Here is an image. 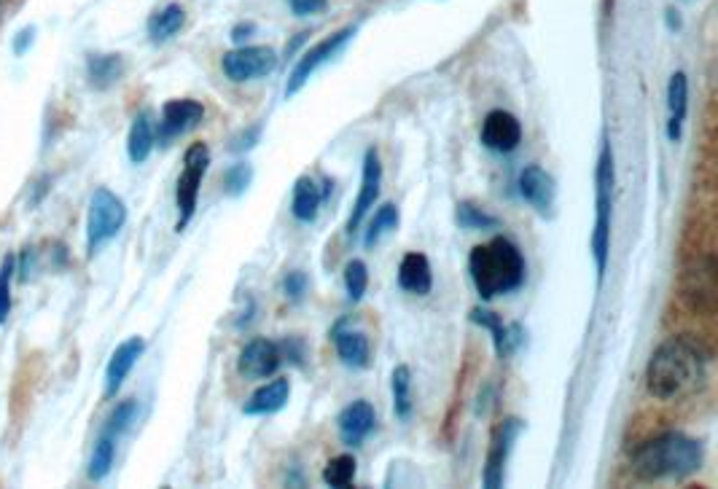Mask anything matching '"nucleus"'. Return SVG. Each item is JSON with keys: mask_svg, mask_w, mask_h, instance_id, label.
Wrapping results in <instances>:
<instances>
[{"mask_svg": "<svg viewBox=\"0 0 718 489\" xmlns=\"http://www.w3.org/2000/svg\"><path fill=\"white\" fill-rule=\"evenodd\" d=\"M138 412H140L138 401H121L119 406L113 409L111 414H108L106 425H102V433H106V436H111V438H117V442H119V438L124 436L127 431H130L132 423H135Z\"/></svg>", "mask_w": 718, "mask_h": 489, "instance_id": "obj_31", "label": "nucleus"}, {"mask_svg": "<svg viewBox=\"0 0 718 489\" xmlns=\"http://www.w3.org/2000/svg\"><path fill=\"white\" fill-rule=\"evenodd\" d=\"M399 224H401L399 207H395L393 202H388V205H380V207H377L374 218L369 221L367 235H363V244H367V248H374V244L380 242L382 237H388L391 231L399 229Z\"/></svg>", "mask_w": 718, "mask_h": 489, "instance_id": "obj_28", "label": "nucleus"}, {"mask_svg": "<svg viewBox=\"0 0 718 489\" xmlns=\"http://www.w3.org/2000/svg\"><path fill=\"white\" fill-rule=\"evenodd\" d=\"M708 379V356L689 336H671L649 358L646 390L656 401H681L695 395Z\"/></svg>", "mask_w": 718, "mask_h": 489, "instance_id": "obj_1", "label": "nucleus"}, {"mask_svg": "<svg viewBox=\"0 0 718 489\" xmlns=\"http://www.w3.org/2000/svg\"><path fill=\"white\" fill-rule=\"evenodd\" d=\"M516 186H520L522 199H525L538 216L544 218L552 216V210H555L557 183L544 167H541V164H527V167L520 173Z\"/></svg>", "mask_w": 718, "mask_h": 489, "instance_id": "obj_14", "label": "nucleus"}, {"mask_svg": "<svg viewBox=\"0 0 718 489\" xmlns=\"http://www.w3.org/2000/svg\"><path fill=\"white\" fill-rule=\"evenodd\" d=\"M283 291L291 302H300L304 293H307V274H304L302 269H294V272L285 274Z\"/></svg>", "mask_w": 718, "mask_h": 489, "instance_id": "obj_36", "label": "nucleus"}, {"mask_svg": "<svg viewBox=\"0 0 718 489\" xmlns=\"http://www.w3.org/2000/svg\"><path fill=\"white\" fill-rule=\"evenodd\" d=\"M184 24H186L184 6H178V3L164 6V9L154 11V14H151L149 39L154 41V44H164V41L175 39V35L184 30Z\"/></svg>", "mask_w": 718, "mask_h": 489, "instance_id": "obj_26", "label": "nucleus"}, {"mask_svg": "<svg viewBox=\"0 0 718 489\" xmlns=\"http://www.w3.org/2000/svg\"><path fill=\"white\" fill-rule=\"evenodd\" d=\"M667 28L671 30H681V17H678V11H667Z\"/></svg>", "mask_w": 718, "mask_h": 489, "instance_id": "obj_42", "label": "nucleus"}, {"mask_svg": "<svg viewBox=\"0 0 718 489\" xmlns=\"http://www.w3.org/2000/svg\"><path fill=\"white\" fill-rule=\"evenodd\" d=\"M87 76L95 89L113 87L124 76V59H121V54H89Z\"/></svg>", "mask_w": 718, "mask_h": 489, "instance_id": "obj_25", "label": "nucleus"}, {"mask_svg": "<svg viewBox=\"0 0 718 489\" xmlns=\"http://www.w3.org/2000/svg\"><path fill=\"white\" fill-rule=\"evenodd\" d=\"M156 143V127L151 121L149 111H140L135 119H132L130 134H127V156H130L132 164H143L145 159L151 156Z\"/></svg>", "mask_w": 718, "mask_h": 489, "instance_id": "obj_24", "label": "nucleus"}, {"mask_svg": "<svg viewBox=\"0 0 718 489\" xmlns=\"http://www.w3.org/2000/svg\"><path fill=\"white\" fill-rule=\"evenodd\" d=\"M259 140H261V124H253V127H248V130H242L240 134H237L229 149H232L235 154H246V151L255 149V143H259Z\"/></svg>", "mask_w": 718, "mask_h": 489, "instance_id": "obj_37", "label": "nucleus"}, {"mask_svg": "<svg viewBox=\"0 0 718 489\" xmlns=\"http://www.w3.org/2000/svg\"><path fill=\"white\" fill-rule=\"evenodd\" d=\"M356 33H358L356 28H342V30H337L334 35H328V39L318 41V44H315L313 48H307V52H304L300 57V63L294 65V70H291L289 84H285V97L300 95V91L307 87L309 78L318 73V67L331 63V59L337 57V54L350 44L352 35H356Z\"/></svg>", "mask_w": 718, "mask_h": 489, "instance_id": "obj_8", "label": "nucleus"}, {"mask_svg": "<svg viewBox=\"0 0 718 489\" xmlns=\"http://www.w3.org/2000/svg\"><path fill=\"white\" fill-rule=\"evenodd\" d=\"M455 218H458V224L468 231H479V229L485 231V229H498V226H501V221H498L496 216H490L485 207L474 205V202H460Z\"/></svg>", "mask_w": 718, "mask_h": 489, "instance_id": "obj_32", "label": "nucleus"}, {"mask_svg": "<svg viewBox=\"0 0 718 489\" xmlns=\"http://www.w3.org/2000/svg\"><path fill=\"white\" fill-rule=\"evenodd\" d=\"M613 186H617V167H613L611 140H602L595 170V229H592V259L598 272V285L606 280L608 259H611V218H613Z\"/></svg>", "mask_w": 718, "mask_h": 489, "instance_id": "obj_4", "label": "nucleus"}, {"mask_svg": "<svg viewBox=\"0 0 718 489\" xmlns=\"http://www.w3.org/2000/svg\"><path fill=\"white\" fill-rule=\"evenodd\" d=\"M667 111H671L667 138H671V143H678L681 134H684L686 113H689V78H686V73L678 70L671 76V84H667Z\"/></svg>", "mask_w": 718, "mask_h": 489, "instance_id": "obj_21", "label": "nucleus"}, {"mask_svg": "<svg viewBox=\"0 0 718 489\" xmlns=\"http://www.w3.org/2000/svg\"><path fill=\"white\" fill-rule=\"evenodd\" d=\"M369 289V267L361 259H350L345 264V291L350 302H361Z\"/></svg>", "mask_w": 718, "mask_h": 489, "instance_id": "obj_33", "label": "nucleus"}, {"mask_svg": "<svg viewBox=\"0 0 718 489\" xmlns=\"http://www.w3.org/2000/svg\"><path fill=\"white\" fill-rule=\"evenodd\" d=\"M356 474H358L356 457H352V455L331 457V460H328L326 468H324V485L345 489V487H350L352 481H356Z\"/></svg>", "mask_w": 718, "mask_h": 489, "instance_id": "obj_30", "label": "nucleus"}, {"mask_svg": "<svg viewBox=\"0 0 718 489\" xmlns=\"http://www.w3.org/2000/svg\"><path fill=\"white\" fill-rule=\"evenodd\" d=\"M289 6L296 17H313L326 9V0H289Z\"/></svg>", "mask_w": 718, "mask_h": 489, "instance_id": "obj_38", "label": "nucleus"}, {"mask_svg": "<svg viewBox=\"0 0 718 489\" xmlns=\"http://www.w3.org/2000/svg\"><path fill=\"white\" fill-rule=\"evenodd\" d=\"M468 272H471L474 289L485 302L522 289L525 283V256L509 237H496L487 244H477L468 256Z\"/></svg>", "mask_w": 718, "mask_h": 489, "instance_id": "obj_3", "label": "nucleus"}, {"mask_svg": "<svg viewBox=\"0 0 718 489\" xmlns=\"http://www.w3.org/2000/svg\"><path fill=\"white\" fill-rule=\"evenodd\" d=\"M253 183V167L248 162H237L224 173V192L229 197H240L248 192V186Z\"/></svg>", "mask_w": 718, "mask_h": 489, "instance_id": "obj_34", "label": "nucleus"}, {"mask_svg": "<svg viewBox=\"0 0 718 489\" xmlns=\"http://www.w3.org/2000/svg\"><path fill=\"white\" fill-rule=\"evenodd\" d=\"M320 205H324V192L313 178L302 175L294 183V197H291V216L300 224H313L318 218Z\"/></svg>", "mask_w": 718, "mask_h": 489, "instance_id": "obj_23", "label": "nucleus"}, {"mask_svg": "<svg viewBox=\"0 0 718 489\" xmlns=\"http://www.w3.org/2000/svg\"><path fill=\"white\" fill-rule=\"evenodd\" d=\"M681 298L695 315L714 317L718 309V261L714 253L695 256L681 272Z\"/></svg>", "mask_w": 718, "mask_h": 489, "instance_id": "obj_5", "label": "nucleus"}, {"mask_svg": "<svg viewBox=\"0 0 718 489\" xmlns=\"http://www.w3.org/2000/svg\"><path fill=\"white\" fill-rule=\"evenodd\" d=\"M380 192H382V159L377 154V149H369L367 154H363L361 188H358V197L352 202L348 226H345L350 237L361 229L363 221H367L371 207H374L377 199H380Z\"/></svg>", "mask_w": 718, "mask_h": 489, "instance_id": "obj_11", "label": "nucleus"}, {"mask_svg": "<svg viewBox=\"0 0 718 489\" xmlns=\"http://www.w3.org/2000/svg\"><path fill=\"white\" fill-rule=\"evenodd\" d=\"M280 366H283V356H280V347L270 339H251L237 358V371L248 379L275 377Z\"/></svg>", "mask_w": 718, "mask_h": 489, "instance_id": "obj_15", "label": "nucleus"}, {"mask_svg": "<svg viewBox=\"0 0 718 489\" xmlns=\"http://www.w3.org/2000/svg\"><path fill=\"white\" fill-rule=\"evenodd\" d=\"M391 393H393V412L399 420H410L415 401H412V369L410 366H395L391 374Z\"/></svg>", "mask_w": 718, "mask_h": 489, "instance_id": "obj_27", "label": "nucleus"}, {"mask_svg": "<svg viewBox=\"0 0 718 489\" xmlns=\"http://www.w3.org/2000/svg\"><path fill=\"white\" fill-rule=\"evenodd\" d=\"M705 449L697 438L678 431L649 438L632 452L630 470L641 481H681L703 468Z\"/></svg>", "mask_w": 718, "mask_h": 489, "instance_id": "obj_2", "label": "nucleus"}, {"mask_svg": "<svg viewBox=\"0 0 718 489\" xmlns=\"http://www.w3.org/2000/svg\"><path fill=\"white\" fill-rule=\"evenodd\" d=\"M203 119H205L203 102L188 100V97L164 102L162 119H160V124H156V140H160L162 145H170L175 138H181V134L194 130V127H197Z\"/></svg>", "mask_w": 718, "mask_h": 489, "instance_id": "obj_12", "label": "nucleus"}, {"mask_svg": "<svg viewBox=\"0 0 718 489\" xmlns=\"http://www.w3.org/2000/svg\"><path fill=\"white\" fill-rule=\"evenodd\" d=\"M255 33V24L253 22H240V24H235V30H232V41L235 44H246L248 39H251V35Z\"/></svg>", "mask_w": 718, "mask_h": 489, "instance_id": "obj_41", "label": "nucleus"}, {"mask_svg": "<svg viewBox=\"0 0 718 489\" xmlns=\"http://www.w3.org/2000/svg\"><path fill=\"white\" fill-rule=\"evenodd\" d=\"M468 320L477 323L479 328H485V332L492 334V347H496L498 358H509L520 350L522 336H525L522 334L520 323H511V326H507L496 312L482 307H474L471 315H468Z\"/></svg>", "mask_w": 718, "mask_h": 489, "instance_id": "obj_16", "label": "nucleus"}, {"mask_svg": "<svg viewBox=\"0 0 718 489\" xmlns=\"http://www.w3.org/2000/svg\"><path fill=\"white\" fill-rule=\"evenodd\" d=\"M143 352H145V341L140 339V336H132V339L121 341L117 350H113L106 369V399H113V395L119 393L121 384L127 382V377H130V371L135 369V363Z\"/></svg>", "mask_w": 718, "mask_h": 489, "instance_id": "obj_18", "label": "nucleus"}, {"mask_svg": "<svg viewBox=\"0 0 718 489\" xmlns=\"http://www.w3.org/2000/svg\"><path fill=\"white\" fill-rule=\"evenodd\" d=\"M377 412L369 401L358 399L348 403L337 417V431L345 446H361L367 442V436L374 431Z\"/></svg>", "mask_w": 718, "mask_h": 489, "instance_id": "obj_17", "label": "nucleus"}, {"mask_svg": "<svg viewBox=\"0 0 718 489\" xmlns=\"http://www.w3.org/2000/svg\"><path fill=\"white\" fill-rule=\"evenodd\" d=\"M334 345H337V356L350 369H367L371 363V345L367 334L356 332V328H345V323H337L331 332Z\"/></svg>", "mask_w": 718, "mask_h": 489, "instance_id": "obj_19", "label": "nucleus"}, {"mask_svg": "<svg viewBox=\"0 0 718 489\" xmlns=\"http://www.w3.org/2000/svg\"><path fill=\"white\" fill-rule=\"evenodd\" d=\"M33 39H35V28H24L22 33H17V39H14V54H17V57H22V54L28 52L30 44H33Z\"/></svg>", "mask_w": 718, "mask_h": 489, "instance_id": "obj_40", "label": "nucleus"}, {"mask_svg": "<svg viewBox=\"0 0 718 489\" xmlns=\"http://www.w3.org/2000/svg\"><path fill=\"white\" fill-rule=\"evenodd\" d=\"M522 431H525V423L516 417H509L496 425V431H492L490 436V449H487V463L482 470V485L487 489L503 487V481H507L509 455L511 449H514L516 438L522 436Z\"/></svg>", "mask_w": 718, "mask_h": 489, "instance_id": "obj_10", "label": "nucleus"}, {"mask_svg": "<svg viewBox=\"0 0 718 489\" xmlns=\"http://www.w3.org/2000/svg\"><path fill=\"white\" fill-rule=\"evenodd\" d=\"M479 140L487 151H496V154H511V151L520 149L522 143V121L516 119L514 113L503 111H490L482 121V132H479Z\"/></svg>", "mask_w": 718, "mask_h": 489, "instance_id": "obj_13", "label": "nucleus"}, {"mask_svg": "<svg viewBox=\"0 0 718 489\" xmlns=\"http://www.w3.org/2000/svg\"><path fill=\"white\" fill-rule=\"evenodd\" d=\"M14 272L17 259L9 253L3 259V264H0V326H3L11 315V280H14Z\"/></svg>", "mask_w": 718, "mask_h": 489, "instance_id": "obj_35", "label": "nucleus"}, {"mask_svg": "<svg viewBox=\"0 0 718 489\" xmlns=\"http://www.w3.org/2000/svg\"><path fill=\"white\" fill-rule=\"evenodd\" d=\"M399 285L415 296H428L434 289V269L423 253H406L399 264Z\"/></svg>", "mask_w": 718, "mask_h": 489, "instance_id": "obj_22", "label": "nucleus"}, {"mask_svg": "<svg viewBox=\"0 0 718 489\" xmlns=\"http://www.w3.org/2000/svg\"><path fill=\"white\" fill-rule=\"evenodd\" d=\"M127 224V207L111 188H95L87 213V250L97 253L100 244L119 235Z\"/></svg>", "mask_w": 718, "mask_h": 489, "instance_id": "obj_7", "label": "nucleus"}, {"mask_svg": "<svg viewBox=\"0 0 718 489\" xmlns=\"http://www.w3.org/2000/svg\"><path fill=\"white\" fill-rule=\"evenodd\" d=\"M113 460H117V438L100 433V438L95 442L93 457H89V466H87L89 479H93V481L106 479V476L111 474Z\"/></svg>", "mask_w": 718, "mask_h": 489, "instance_id": "obj_29", "label": "nucleus"}, {"mask_svg": "<svg viewBox=\"0 0 718 489\" xmlns=\"http://www.w3.org/2000/svg\"><path fill=\"white\" fill-rule=\"evenodd\" d=\"M280 356L294 360L296 366H302V358H304V345L300 339H289L283 341V347H280Z\"/></svg>", "mask_w": 718, "mask_h": 489, "instance_id": "obj_39", "label": "nucleus"}, {"mask_svg": "<svg viewBox=\"0 0 718 489\" xmlns=\"http://www.w3.org/2000/svg\"><path fill=\"white\" fill-rule=\"evenodd\" d=\"M210 167V149L205 143H192L184 154V173H181L178 186H175V205H178V224L175 229L184 231L192 224L197 213L199 188H203L205 175Z\"/></svg>", "mask_w": 718, "mask_h": 489, "instance_id": "obj_6", "label": "nucleus"}, {"mask_svg": "<svg viewBox=\"0 0 718 489\" xmlns=\"http://www.w3.org/2000/svg\"><path fill=\"white\" fill-rule=\"evenodd\" d=\"M278 52L270 46H237L232 52L224 54L221 67L224 76L235 84L255 82V78H264L270 73L278 70Z\"/></svg>", "mask_w": 718, "mask_h": 489, "instance_id": "obj_9", "label": "nucleus"}, {"mask_svg": "<svg viewBox=\"0 0 718 489\" xmlns=\"http://www.w3.org/2000/svg\"><path fill=\"white\" fill-rule=\"evenodd\" d=\"M289 399H291V382L285 377H278L272 379V382L261 384L251 399L246 401L242 412H246L248 417H266V414H278L280 409L289 403Z\"/></svg>", "mask_w": 718, "mask_h": 489, "instance_id": "obj_20", "label": "nucleus"}]
</instances>
